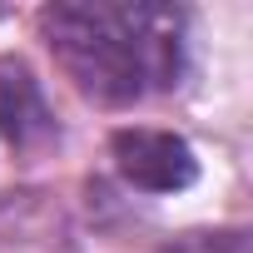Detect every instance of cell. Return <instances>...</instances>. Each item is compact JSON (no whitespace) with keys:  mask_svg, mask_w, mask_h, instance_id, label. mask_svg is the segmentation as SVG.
<instances>
[{"mask_svg":"<svg viewBox=\"0 0 253 253\" xmlns=\"http://www.w3.org/2000/svg\"><path fill=\"white\" fill-rule=\"evenodd\" d=\"M109 154H114L119 179L144 194H179L199 179V159H194L189 139H179L169 129H119Z\"/></svg>","mask_w":253,"mask_h":253,"instance_id":"7a4b0ae2","label":"cell"},{"mask_svg":"<svg viewBox=\"0 0 253 253\" xmlns=\"http://www.w3.org/2000/svg\"><path fill=\"white\" fill-rule=\"evenodd\" d=\"M159 253H253V238L248 228H199V233L164 243Z\"/></svg>","mask_w":253,"mask_h":253,"instance_id":"277c9868","label":"cell"},{"mask_svg":"<svg viewBox=\"0 0 253 253\" xmlns=\"http://www.w3.org/2000/svg\"><path fill=\"white\" fill-rule=\"evenodd\" d=\"M0 139L20 154H35L55 139V114L45 104V89L15 55H0Z\"/></svg>","mask_w":253,"mask_h":253,"instance_id":"3957f363","label":"cell"},{"mask_svg":"<svg viewBox=\"0 0 253 253\" xmlns=\"http://www.w3.org/2000/svg\"><path fill=\"white\" fill-rule=\"evenodd\" d=\"M45 45L94 104H139L179 84L184 10L149 0H60L40 15Z\"/></svg>","mask_w":253,"mask_h":253,"instance_id":"6da1fadb","label":"cell"}]
</instances>
